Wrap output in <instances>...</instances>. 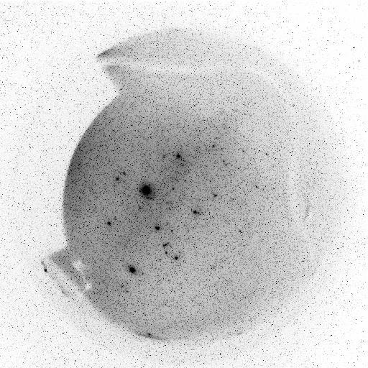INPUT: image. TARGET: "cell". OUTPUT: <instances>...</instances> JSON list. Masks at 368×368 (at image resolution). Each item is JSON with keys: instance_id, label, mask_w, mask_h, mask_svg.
<instances>
[{"instance_id": "6da1fadb", "label": "cell", "mask_w": 368, "mask_h": 368, "mask_svg": "<svg viewBox=\"0 0 368 368\" xmlns=\"http://www.w3.org/2000/svg\"><path fill=\"white\" fill-rule=\"evenodd\" d=\"M140 191L142 193V195L147 198V199H151V197L153 195V191H152L151 188H149V187L147 186V185L142 188Z\"/></svg>"}]
</instances>
